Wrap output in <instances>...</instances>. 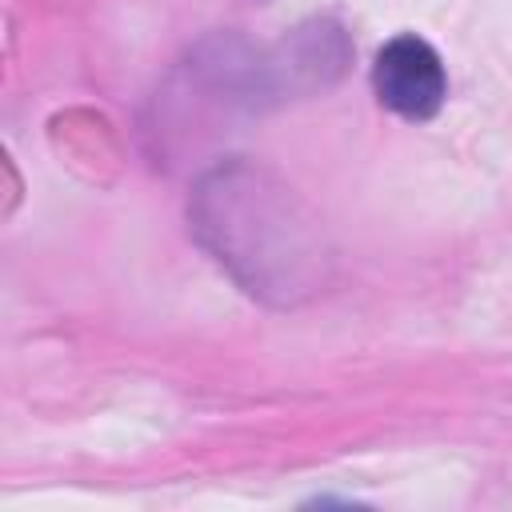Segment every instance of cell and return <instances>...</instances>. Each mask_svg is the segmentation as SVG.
<instances>
[{
    "instance_id": "cell-1",
    "label": "cell",
    "mask_w": 512,
    "mask_h": 512,
    "mask_svg": "<svg viewBox=\"0 0 512 512\" xmlns=\"http://www.w3.org/2000/svg\"><path fill=\"white\" fill-rule=\"evenodd\" d=\"M192 228L252 296L296 300L324 284L328 248L316 220L252 164H228L200 180Z\"/></svg>"
},
{
    "instance_id": "cell-2",
    "label": "cell",
    "mask_w": 512,
    "mask_h": 512,
    "mask_svg": "<svg viewBox=\"0 0 512 512\" xmlns=\"http://www.w3.org/2000/svg\"><path fill=\"white\" fill-rule=\"evenodd\" d=\"M372 84L384 108L400 112L404 120H428L440 112L448 80L436 48L412 32L392 36L372 64Z\"/></svg>"
}]
</instances>
